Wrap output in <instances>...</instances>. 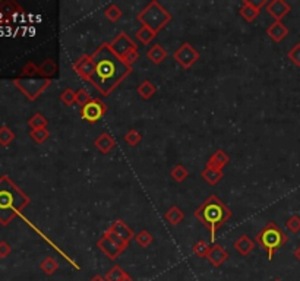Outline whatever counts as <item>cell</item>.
<instances>
[{
	"mask_svg": "<svg viewBox=\"0 0 300 281\" xmlns=\"http://www.w3.org/2000/svg\"><path fill=\"white\" fill-rule=\"evenodd\" d=\"M262 6H266L265 0H259V2H255V0H246L240 8V16H242L244 21L248 22H254L255 19L259 16L261 13V8Z\"/></svg>",
	"mask_w": 300,
	"mask_h": 281,
	"instance_id": "obj_12",
	"label": "cell"
},
{
	"mask_svg": "<svg viewBox=\"0 0 300 281\" xmlns=\"http://www.w3.org/2000/svg\"><path fill=\"white\" fill-rule=\"evenodd\" d=\"M91 56L95 62V73L91 83L104 97L113 93L133 72V68L127 66L122 59L112 51L108 43L101 44Z\"/></svg>",
	"mask_w": 300,
	"mask_h": 281,
	"instance_id": "obj_1",
	"label": "cell"
},
{
	"mask_svg": "<svg viewBox=\"0 0 300 281\" xmlns=\"http://www.w3.org/2000/svg\"><path fill=\"white\" fill-rule=\"evenodd\" d=\"M265 9L276 21H281L284 16L289 15V12H291V6L284 0H271L266 3Z\"/></svg>",
	"mask_w": 300,
	"mask_h": 281,
	"instance_id": "obj_13",
	"label": "cell"
},
{
	"mask_svg": "<svg viewBox=\"0 0 300 281\" xmlns=\"http://www.w3.org/2000/svg\"><path fill=\"white\" fill-rule=\"evenodd\" d=\"M38 68H40V76H41V78L50 79L51 76H54V75L58 73V65L54 63L53 59H46Z\"/></svg>",
	"mask_w": 300,
	"mask_h": 281,
	"instance_id": "obj_23",
	"label": "cell"
},
{
	"mask_svg": "<svg viewBox=\"0 0 300 281\" xmlns=\"http://www.w3.org/2000/svg\"><path fill=\"white\" fill-rule=\"evenodd\" d=\"M155 37H157V34L152 33L150 28H147V26H141L138 31H137V38H138L142 44H150Z\"/></svg>",
	"mask_w": 300,
	"mask_h": 281,
	"instance_id": "obj_31",
	"label": "cell"
},
{
	"mask_svg": "<svg viewBox=\"0 0 300 281\" xmlns=\"http://www.w3.org/2000/svg\"><path fill=\"white\" fill-rule=\"evenodd\" d=\"M105 280L107 281H132V277L127 274L125 269L119 265H115L105 274Z\"/></svg>",
	"mask_w": 300,
	"mask_h": 281,
	"instance_id": "obj_22",
	"label": "cell"
},
{
	"mask_svg": "<svg viewBox=\"0 0 300 281\" xmlns=\"http://www.w3.org/2000/svg\"><path fill=\"white\" fill-rule=\"evenodd\" d=\"M137 19L142 23V26H147L152 33L158 34L162 28L172 21V15L170 12H167L166 8H162L157 0H151L145 8L139 12Z\"/></svg>",
	"mask_w": 300,
	"mask_h": 281,
	"instance_id": "obj_4",
	"label": "cell"
},
{
	"mask_svg": "<svg viewBox=\"0 0 300 281\" xmlns=\"http://www.w3.org/2000/svg\"><path fill=\"white\" fill-rule=\"evenodd\" d=\"M105 113H107V104L100 98H91V101L82 105L81 110H79L82 120H85L91 125H95Z\"/></svg>",
	"mask_w": 300,
	"mask_h": 281,
	"instance_id": "obj_8",
	"label": "cell"
},
{
	"mask_svg": "<svg viewBox=\"0 0 300 281\" xmlns=\"http://www.w3.org/2000/svg\"><path fill=\"white\" fill-rule=\"evenodd\" d=\"M97 246L110 261H115L125 252V249L129 245L126 242H123L119 236H116L115 233L107 230V232H104L103 236L100 237V240L97 242Z\"/></svg>",
	"mask_w": 300,
	"mask_h": 281,
	"instance_id": "obj_7",
	"label": "cell"
},
{
	"mask_svg": "<svg viewBox=\"0 0 300 281\" xmlns=\"http://www.w3.org/2000/svg\"><path fill=\"white\" fill-rule=\"evenodd\" d=\"M13 85L31 101L37 100L51 85V79L47 78H16Z\"/></svg>",
	"mask_w": 300,
	"mask_h": 281,
	"instance_id": "obj_6",
	"label": "cell"
},
{
	"mask_svg": "<svg viewBox=\"0 0 300 281\" xmlns=\"http://www.w3.org/2000/svg\"><path fill=\"white\" fill-rule=\"evenodd\" d=\"M173 58L183 69H190L199 60V53H198V50L192 44L183 43L182 46L174 51Z\"/></svg>",
	"mask_w": 300,
	"mask_h": 281,
	"instance_id": "obj_9",
	"label": "cell"
},
{
	"mask_svg": "<svg viewBox=\"0 0 300 281\" xmlns=\"http://www.w3.org/2000/svg\"><path fill=\"white\" fill-rule=\"evenodd\" d=\"M287 58H289V60L294 66L300 68V43L294 44V46L290 48L289 53H287Z\"/></svg>",
	"mask_w": 300,
	"mask_h": 281,
	"instance_id": "obj_39",
	"label": "cell"
},
{
	"mask_svg": "<svg viewBox=\"0 0 300 281\" xmlns=\"http://www.w3.org/2000/svg\"><path fill=\"white\" fill-rule=\"evenodd\" d=\"M60 101L65 105H73L76 103V91H73L72 88H66L60 94Z\"/></svg>",
	"mask_w": 300,
	"mask_h": 281,
	"instance_id": "obj_37",
	"label": "cell"
},
{
	"mask_svg": "<svg viewBox=\"0 0 300 281\" xmlns=\"http://www.w3.org/2000/svg\"><path fill=\"white\" fill-rule=\"evenodd\" d=\"M293 255H294V258H296V259H297V261H299V262H300V245L297 246L296 249H294V252H293Z\"/></svg>",
	"mask_w": 300,
	"mask_h": 281,
	"instance_id": "obj_44",
	"label": "cell"
},
{
	"mask_svg": "<svg viewBox=\"0 0 300 281\" xmlns=\"http://www.w3.org/2000/svg\"><path fill=\"white\" fill-rule=\"evenodd\" d=\"M229 163H230V157L227 155V152L219 150L209 157L207 167L208 168H214V170H223Z\"/></svg>",
	"mask_w": 300,
	"mask_h": 281,
	"instance_id": "obj_18",
	"label": "cell"
},
{
	"mask_svg": "<svg viewBox=\"0 0 300 281\" xmlns=\"http://www.w3.org/2000/svg\"><path fill=\"white\" fill-rule=\"evenodd\" d=\"M40 268H41V271H43L46 275H53V274H54V272L59 269V264L54 258L47 257L41 261Z\"/></svg>",
	"mask_w": 300,
	"mask_h": 281,
	"instance_id": "obj_27",
	"label": "cell"
},
{
	"mask_svg": "<svg viewBox=\"0 0 300 281\" xmlns=\"http://www.w3.org/2000/svg\"><path fill=\"white\" fill-rule=\"evenodd\" d=\"M19 13H23V9L13 0H5V2H0V15L3 19H11L13 16L19 15Z\"/></svg>",
	"mask_w": 300,
	"mask_h": 281,
	"instance_id": "obj_17",
	"label": "cell"
},
{
	"mask_svg": "<svg viewBox=\"0 0 300 281\" xmlns=\"http://www.w3.org/2000/svg\"><path fill=\"white\" fill-rule=\"evenodd\" d=\"M201 176H202V179L207 182L208 185H217L220 180L223 179V176H224V173H223V170H214V168H208V167H205L204 170H202V173H201Z\"/></svg>",
	"mask_w": 300,
	"mask_h": 281,
	"instance_id": "obj_24",
	"label": "cell"
},
{
	"mask_svg": "<svg viewBox=\"0 0 300 281\" xmlns=\"http://www.w3.org/2000/svg\"><path fill=\"white\" fill-rule=\"evenodd\" d=\"M286 227L290 233H299L300 232V217L299 215H291L286 221Z\"/></svg>",
	"mask_w": 300,
	"mask_h": 281,
	"instance_id": "obj_40",
	"label": "cell"
},
{
	"mask_svg": "<svg viewBox=\"0 0 300 281\" xmlns=\"http://www.w3.org/2000/svg\"><path fill=\"white\" fill-rule=\"evenodd\" d=\"M137 91H138V94L144 100H150L151 97H154V94L157 93V87L152 82L147 79V81H144L139 85Z\"/></svg>",
	"mask_w": 300,
	"mask_h": 281,
	"instance_id": "obj_25",
	"label": "cell"
},
{
	"mask_svg": "<svg viewBox=\"0 0 300 281\" xmlns=\"http://www.w3.org/2000/svg\"><path fill=\"white\" fill-rule=\"evenodd\" d=\"M11 252H12L11 245H9L8 242L2 240V242H0V258H8L9 255H11Z\"/></svg>",
	"mask_w": 300,
	"mask_h": 281,
	"instance_id": "obj_43",
	"label": "cell"
},
{
	"mask_svg": "<svg viewBox=\"0 0 300 281\" xmlns=\"http://www.w3.org/2000/svg\"><path fill=\"white\" fill-rule=\"evenodd\" d=\"M255 240L268 254V259L272 261L278 249L289 242V237L276 222L269 221L259 233L256 234Z\"/></svg>",
	"mask_w": 300,
	"mask_h": 281,
	"instance_id": "obj_5",
	"label": "cell"
},
{
	"mask_svg": "<svg viewBox=\"0 0 300 281\" xmlns=\"http://www.w3.org/2000/svg\"><path fill=\"white\" fill-rule=\"evenodd\" d=\"M209 249H211V246L208 245L207 240L199 239L197 243L194 245V247H192V252H194L198 258H207Z\"/></svg>",
	"mask_w": 300,
	"mask_h": 281,
	"instance_id": "obj_32",
	"label": "cell"
},
{
	"mask_svg": "<svg viewBox=\"0 0 300 281\" xmlns=\"http://www.w3.org/2000/svg\"><path fill=\"white\" fill-rule=\"evenodd\" d=\"M94 145L100 152L107 154V152H110L116 147V140L108 132H103L97 139L94 140Z\"/></svg>",
	"mask_w": 300,
	"mask_h": 281,
	"instance_id": "obj_19",
	"label": "cell"
},
{
	"mask_svg": "<svg viewBox=\"0 0 300 281\" xmlns=\"http://www.w3.org/2000/svg\"><path fill=\"white\" fill-rule=\"evenodd\" d=\"M141 140H142V135L139 133L137 129H130L125 135V142H126L127 145H130V147H137Z\"/></svg>",
	"mask_w": 300,
	"mask_h": 281,
	"instance_id": "obj_38",
	"label": "cell"
},
{
	"mask_svg": "<svg viewBox=\"0 0 300 281\" xmlns=\"http://www.w3.org/2000/svg\"><path fill=\"white\" fill-rule=\"evenodd\" d=\"M266 34L269 35V38H271L274 43H281V41L289 35V28L281 22V21H274V22L268 26Z\"/></svg>",
	"mask_w": 300,
	"mask_h": 281,
	"instance_id": "obj_16",
	"label": "cell"
},
{
	"mask_svg": "<svg viewBox=\"0 0 300 281\" xmlns=\"http://www.w3.org/2000/svg\"><path fill=\"white\" fill-rule=\"evenodd\" d=\"M274 281H281V280H274Z\"/></svg>",
	"mask_w": 300,
	"mask_h": 281,
	"instance_id": "obj_46",
	"label": "cell"
},
{
	"mask_svg": "<svg viewBox=\"0 0 300 281\" xmlns=\"http://www.w3.org/2000/svg\"><path fill=\"white\" fill-rule=\"evenodd\" d=\"M13 140H15V133L12 132V129L9 126L3 125L0 128V145L2 147H9Z\"/></svg>",
	"mask_w": 300,
	"mask_h": 281,
	"instance_id": "obj_30",
	"label": "cell"
},
{
	"mask_svg": "<svg viewBox=\"0 0 300 281\" xmlns=\"http://www.w3.org/2000/svg\"><path fill=\"white\" fill-rule=\"evenodd\" d=\"M139 59V53H138V50H133V51H130L129 54H126L125 58L122 59L125 63H126L127 66H130V68H133V63L137 62Z\"/></svg>",
	"mask_w": 300,
	"mask_h": 281,
	"instance_id": "obj_42",
	"label": "cell"
},
{
	"mask_svg": "<svg viewBox=\"0 0 300 281\" xmlns=\"http://www.w3.org/2000/svg\"><path fill=\"white\" fill-rule=\"evenodd\" d=\"M35 76H40V68L37 65H34L33 62L25 63V66L21 70V76L19 78H35Z\"/></svg>",
	"mask_w": 300,
	"mask_h": 281,
	"instance_id": "obj_34",
	"label": "cell"
},
{
	"mask_svg": "<svg viewBox=\"0 0 300 281\" xmlns=\"http://www.w3.org/2000/svg\"><path fill=\"white\" fill-rule=\"evenodd\" d=\"M122 15H123V12L122 9L119 8V6H116V5H108L107 8H105V11H104V16L110 21V22H117L120 18H122Z\"/></svg>",
	"mask_w": 300,
	"mask_h": 281,
	"instance_id": "obj_29",
	"label": "cell"
},
{
	"mask_svg": "<svg viewBox=\"0 0 300 281\" xmlns=\"http://www.w3.org/2000/svg\"><path fill=\"white\" fill-rule=\"evenodd\" d=\"M170 176H172V179H173L174 182H179V183H180V182L186 180V177L189 176V172L186 170L182 164H177L176 167H173V168H172Z\"/></svg>",
	"mask_w": 300,
	"mask_h": 281,
	"instance_id": "obj_35",
	"label": "cell"
},
{
	"mask_svg": "<svg viewBox=\"0 0 300 281\" xmlns=\"http://www.w3.org/2000/svg\"><path fill=\"white\" fill-rule=\"evenodd\" d=\"M108 232H112L116 236H119L123 242H126L127 245L130 243L132 239H135V232L123 220H116V221H113V224L108 227Z\"/></svg>",
	"mask_w": 300,
	"mask_h": 281,
	"instance_id": "obj_14",
	"label": "cell"
},
{
	"mask_svg": "<svg viewBox=\"0 0 300 281\" xmlns=\"http://www.w3.org/2000/svg\"><path fill=\"white\" fill-rule=\"evenodd\" d=\"M207 259L214 265V267H221L227 259H229V252L221 245H211V249L208 252Z\"/></svg>",
	"mask_w": 300,
	"mask_h": 281,
	"instance_id": "obj_15",
	"label": "cell"
},
{
	"mask_svg": "<svg viewBox=\"0 0 300 281\" xmlns=\"http://www.w3.org/2000/svg\"><path fill=\"white\" fill-rule=\"evenodd\" d=\"M30 138L34 140L35 144H44L50 138V130L47 128L35 129V130L30 132Z\"/></svg>",
	"mask_w": 300,
	"mask_h": 281,
	"instance_id": "obj_33",
	"label": "cell"
},
{
	"mask_svg": "<svg viewBox=\"0 0 300 281\" xmlns=\"http://www.w3.org/2000/svg\"><path fill=\"white\" fill-rule=\"evenodd\" d=\"M194 217L209 230L211 242L214 243L217 237V232L231 217V211L217 195H209L195 210Z\"/></svg>",
	"mask_w": 300,
	"mask_h": 281,
	"instance_id": "obj_3",
	"label": "cell"
},
{
	"mask_svg": "<svg viewBox=\"0 0 300 281\" xmlns=\"http://www.w3.org/2000/svg\"><path fill=\"white\" fill-rule=\"evenodd\" d=\"M73 70L81 76L84 81L91 83L94 73H95V62H94L93 56L82 54L81 58L73 63Z\"/></svg>",
	"mask_w": 300,
	"mask_h": 281,
	"instance_id": "obj_11",
	"label": "cell"
},
{
	"mask_svg": "<svg viewBox=\"0 0 300 281\" xmlns=\"http://www.w3.org/2000/svg\"><path fill=\"white\" fill-rule=\"evenodd\" d=\"M183 217H185V214H183V211L180 210L179 207H172L170 210L164 214V218L170 222L172 226H177L179 222L183 220Z\"/></svg>",
	"mask_w": 300,
	"mask_h": 281,
	"instance_id": "obj_26",
	"label": "cell"
},
{
	"mask_svg": "<svg viewBox=\"0 0 300 281\" xmlns=\"http://www.w3.org/2000/svg\"><path fill=\"white\" fill-rule=\"evenodd\" d=\"M30 204V196L16 186L9 176H0V224L8 226Z\"/></svg>",
	"mask_w": 300,
	"mask_h": 281,
	"instance_id": "obj_2",
	"label": "cell"
},
{
	"mask_svg": "<svg viewBox=\"0 0 300 281\" xmlns=\"http://www.w3.org/2000/svg\"><path fill=\"white\" fill-rule=\"evenodd\" d=\"M255 247V242L246 234H242L236 242H234V249L242 255V257H248Z\"/></svg>",
	"mask_w": 300,
	"mask_h": 281,
	"instance_id": "obj_20",
	"label": "cell"
},
{
	"mask_svg": "<svg viewBox=\"0 0 300 281\" xmlns=\"http://www.w3.org/2000/svg\"><path fill=\"white\" fill-rule=\"evenodd\" d=\"M88 101H91V95L85 90V88H79L76 91V104L78 105H85Z\"/></svg>",
	"mask_w": 300,
	"mask_h": 281,
	"instance_id": "obj_41",
	"label": "cell"
},
{
	"mask_svg": "<svg viewBox=\"0 0 300 281\" xmlns=\"http://www.w3.org/2000/svg\"><path fill=\"white\" fill-rule=\"evenodd\" d=\"M135 240L141 247H148L152 243V234L148 230H141L139 233L135 234Z\"/></svg>",
	"mask_w": 300,
	"mask_h": 281,
	"instance_id": "obj_36",
	"label": "cell"
},
{
	"mask_svg": "<svg viewBox=\"0 0 300 281\" xmlns=\"http://www.w3.org/2000/svg\"><path fill=\"white\" fill-rule=\"evenodd\" d=\"M108 46H110L112 51L115 53L116 56H119L120 59H123L133 50H138L137 43L126 33H119V34L116 35L115 40L108 43Z\"/></svg>",
	"mask_w": 300,
	"mask_h": 281,
	"instance_id": "obj_10",
	"label": "cell"
},
{
	"mask_svg": "<svg viewBox=\"0 0 300 281\" xmlns=\"http://www.w3.org/2000/svg\"><path fill=\"white\" fill-rule=\"evenodd\" d=\"M90 281H107V280H105V277H103V275H98V274H97V275H94L93 278H91Z\"/></svg>",
	"mask_w": 300,
	"mask_h": 281,
	"instance_id": "obj_45",
	"label": "cell"
},
{
	"mask_svg": "<svg viewBox=\"0 0 300 281\" xmlns=\"http://www.w3.org/2000/svg\"><path fill=\"white\" fill-rule=\"evenodd\" d=\"M48 125V120L46 117L43 116L41 113H35L34 116L30 117L28 120V126L31 128V130H35V129H44L47 128Z\"/></svg>",
	"mask_w": 300,
	"mask_h": 281,
	"instance_id": "obj_28",
	"label": "cell"
},
{
	"mask_svg": "<svg viewBox=\"0 0 300 281\" xmlns=\"http://www.w3.org/2000/svg\"><path fill=\"white\" fill-rule=\"evenodd\" d=\"M167 56H169V53H167V50L161 44H154L147 51V58L150 59L152 63H155V65L162 63L167 59Z\"/></svg>",
	"mask_w": 300,
	"mask_h": 281,
	"instance_id": "obj_21",
	"label": "cell"
}]
</instances>
